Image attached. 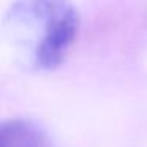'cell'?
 I'll return each mask as SVG.
<instances>
[{"label":"cell","mask_w":147,"mask_h":147,"mask_svg":"<svg viewBox=\"0 0 147 147\" xmlns=\"http://www.w3.org/2000/svg\"><path fill=\"white\" fill-rule=\"evenodd\" d=\"M10 33L36 70L63 62L79 29V14L68 0H24L8 16Z\"/></svg>","instance_id":"1"},{"label":"cell","mask_w":147,"mask_h":147,"mask_svg":"<svg viewBox=\"0 0 147 147\" xmlns=\"http://www.w3.org/2000/svg\"><path fill=\"white\" fill-rule=\"evenodd\" d=\"M0 147H52V144L36 125L8 120L0 123Z\"/></svg>","instance_id":"2"}]
</instances>
